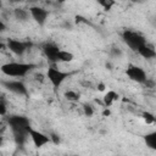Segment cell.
I'll return each instance as SVG.
<instances>
[{
    "mask_svg": "<svg viewBox=\"0 0 156 156\" xmlns=\"http://www.w3.org/2000/svg\"><path fill=\"white\" fill-rule=\"evenodd\" d=\"M7 124L13 132H28L30 128L29 119L22 115H10L7 117Z\"/></svg>",
    "mask_w": 156,
    "mask_h": 156,
    "instance_id": "277c9868",
    "label": "cell"
},
{
    "mask_svg": "<svg viewBox=\"0 0 156 156\" xmlns=\"http://www.w3.org/2000/svg\"><path fill=\"white\" fill-rule=\"evenodd\" d=\"M6 46L13 55L23 56L26 54V51L32 46V44L28 41H22V40H17V39H9L6 43Z\"/></svg>",
    "mask_w": 156,
    "mask_h": 156,
    "instance_id": "ba28073f",
    "label": "cell"
},
{
    "mask_svg": "<svg viewBox=\"0 0 156 156\" xmlns=\"http://www.w3.org/2000/svg\"><path fill=\"white\" fill-rule=\"evenodd\" d=\"M99 2V5H101L105 10H111V7L116 4L115 1H112V0H100V1H98Z\"/></svg>",
    "mask_w": 156,
    "mask_h": 156,
    "instance_id": "ac0fdd59",
    "label": "cell"
},
{
    "mask_svg": "<svg viewBox=\"0 0 156 156\" xmlns=\"http://www.w3.org/2000/svg\"><path fill=\"white\" fill-rule=\"evenodd\" d=\"M13 16L16 20L21 21V22H26L30 18V13H29V10L27 9H22V7H17L13 10Z\"/></svg>",
    "mask_w": 156,
    "mask_h": 156,
    "instance_id": "4fadbf2b",
    "label": "cell"
},
{
    "mask_svg": "<svg viewBox=\"0 0 156 156\" xmlns=\"http://www.w3.org/2000/svg\"><path fill=\"white\" fill-rule=\"evenodd\" d=\"M136 52H138L143 58H146V60H151V58L156 57V50H155L152 46H150L149 44L143 45L140 49H138Z\"/></svg>",
    "mask_w": 156,
    "mask_h": 156,
    "instance_id": "8fae6325",
    "label": "cell"
},
{
    "mask_svg": "<svg viewBox=\"0 0 156 156\" xmlns=\"http://www.w3.org/2000/svg\"><path fill=\"white\" fill-rule=\"evenodd\" d=\"M1 85L9 90L10 93L12 94H16V95H21V96H24L28 94V89L26 87V84L20 80V79H7V80H2L1 82Z\"/></svg>",
    "mask_w": 156,
    "mask_h": 156,
    "instance_id": "8992f818",
    "label": "cell"
},
{
    "mask_svg": "<svg viewBox=\"0 0 156 156\" xmlns=\"http://www.w3.org/2000/svg\"><path fill=\"white\" fill-rule=\"evenodd\" d=\"M143 139H144L145 145H146L149 149L156 151V129H154V130L146 133V134L143 136Z\"/></svg>",
    "mask_w": 156,
    "mask_h": 156,
    "instance_id": "7c38bea8",
    "label": "cell"
},
{
    "mask_svg": "<svg viewBox=\"0 0 156 156\" xmlns=\"http://www.w3.org/2000/svg\"><path fill=\"white\" fill-rule=\"evenodd\" d=\"M83 112H84L85 116L91 117V116L94 115V108H93L91 105H84V106H83Z\"/></svg>",
    "mask_w": 156,
    "mask_h": 156,
    "instance_id": "d6986e66",
    "label": "cell"
},
{
    "mask_svg": "<svg viewBox=\"0 0 156 156\" xmlns=\"http://www.w3.org/2000/svg\"><path fill=\"white\" fill-rule=\"evenodd\" d=\"M72 73L71 72H65V71H61L58 68H56L55 66H50L48 69H46V78L49 79V82L51 83V85L54 88H58L62 85V83L71 76Z\"/></svg>",
    "mask_w": 156,
    "mask_h": 156,
    "instance_id": "3957f363",
    "label": "cell"
},
{
    "mask_svg": "<svg viewBox=\"0 0 156 156\" xmlns=\"http://www.w3.org/2000/svg\"><path fill=\"white\" fill-rule=\"evenodd\" d=\"M110 113H111V112H110V110H108L107 107L102 111V116H105V117H106V116H110Z\"/></svg>",
    "mask_w": 156,
    "mask_h": 156,
    "instance_id": "d4e9b609",
    "label": "cell"
},
{
    "mask_svg": "<svg viewBox=\"0 0 156 156\" xmlns=\"http://www.w3.org/2000/svg\"><path fill=\"white\" fill-rule=\"evenodd\" d=\"M118 98H119V95H118L115 90H108L107 93H105V95H104V98H102L104 105H105L106 107H110L116 100H118Z\"/></svg>",
    "mask_w": 156,
    "mask_h": 156,
    "instance_id": "5bb4252c",
    "label": "cell"
},
{
    "mask_svg": "<svg viewBox=\"0 0 156 156\" xmlns=\"http://www.w3.org/2000/svg\"><path fill=\"white\" fill-rule=\"evenodd\" d=\"M6 29V26L4 23V21H0V32H4Z\"/></svg>",
    "mask_w": 156,
    "mask_h": 156,
    "instance_id": "cb8c5ba5",
    "label": "cell"
},
{
    "mask_svg": "<svg viewBox=\"0 0 156 156\" xmlns=\"http://www.w3.org/2000/svg\"><path fill=\"white\" fill-rule=\"evenodd\" d=\"M105 88H106V85H105L104 83H99V84H98V90H99V91H104Z\"/></svg>",
    "mask_w": 156,
    "mask_h": 156,
    "instance_id": "603a6c76",
    "label": "cell"
},
{
    "mask_svg": "<svg viewBox=\"0 0 156 156\" xmlns=\"http://www.w3.org/2000/svg\"><path fill=\"white\" fill-rule=\"evenodd\" d=\"M143 119L145 121V123H147V124H152V123H155V121H156V117L151 113V112H147V111H145V112H143Z\"/></svg>",
    "mask_w": 156,
    "mask_h": 156,
    "instance_id": "e0dca14e",
    "label": "cell"
},
{
    "mask_svg": "<svg viewBox=\"0 0 156 156\" xmlns=\"http://www.w3.org/2000/svg\"><path fill=\"white\" fill-rule=\"evenodd\" d=\"M41 50H43V54L45 55V57L50 61V62H58V54L61 51V49L54 44V43H45L43 46H41Z\"/></svg>",
    "mask_w": 156,
    "mask_h": 156,
    "instance_id": "30bf717a",
    "label": "cell"
},
{
    "mask_svg": "<svg viewBox=\"0 0 156 156\" xmlns=\"http://www.w3.org/2000/svg\"><path fill=\"white\" fill-rule=\"evenodd\" d=\"M28 135H29V139L32 140L33 145L35 147H38V149L51 143V139H50L49 134H45V133H43L40 130H37V129H34L32 127L28 129Z\"/></svg>",
    "mask_w": 156,
    "mask_h": 156,
    "instance_id": "52a82bcc",
    "label": "cell"
},
{
    "mask_svg": "<svg viewBox=\"0 0 156 156\" xmlns=\"http://www.w3.org/2000/svg\"><path fill=\"white\" fill-rule=\"evenodd\" d=\"M122 39L127 44L128 48H130L132 50H135V51H138V49H140L143 45L147 44L144 35H141L138 32L129 30V29H124L122 32Z\"/></svg>",
    "mask_w": 156,
    "mask_h": 156,
    "instance_id": "7a4b0ae2",
    "label": "cell"
},
{
    "mask_svg": "<svg viewBox=\"0 0 156 156\" xmlns=\"http://www.w3.org/2000/svg\"><path fill=\"white\" fill-rule=\"evenodd\" d=\"M30 18H33L39 26H44L48 17H49V11L41 6H30L29 9Z\"/></svg>",
    "mask_w": 156,
    "mask_h": 156,
    "instance_id": "9c48e42d",
    "label": "cell"
},
{
    "mask_svg": "<svg viewBox=\"0 0 156 156\" xmlns=\"http://www.w3.org/2000/svg\"><path fill=\"white\" fill-rule=\"evenodd\" d=\"M35 67H37L35 63L12 61V62H7V63L1 65V68L0 69H1L2 74L7 76V77L22 78V77H26L29 72H32Z\"/></svg>",
    "mask_w": 156,
    "mask_h": 156,
    "instance_id": "6da1fadb",
    "label": "cell"
},
{
    "mask_svg": "<svg viewBox=\"0 0 156 156\" xmlns=\"http://www.w3.org/2000/svg\"><path fill=\"white\" fill-rule=\"evenodd\" d=\"M6 112H7L6 102H5V100H4V99H1V101H0V115H1V116H5V115H6Z\"/></svg>",
    "mask_w": 156,
    "mask_h": 156,
    "instance_id": "ffe728a7",
    "label": "cell"
},
{
    "mask_svg": "<svg viewBox=\"0 0 156 156\" xmlns=\"http://www.w3.org/2000/svg\"><path fill=\"white\" fill-rule=\"evenodd\" d=\"M49 136H50V139H51V143H54V144H60V136L57 135V134H55V133H50L49 134Z\"/></svg>",
    "mask_w": 156,
    "mask_h": 156,
    "instance_id": "7402d4cb",
    "label": "cell"
},
{
    "mask_svg": "<svg viewBox=\"0 0 156 156\" xmlns=\"http://www.w3.org/2000/svg\"><path fill=\"white\" fill-rule=\"evenodd\" d=\"M74 60V55L71 51L67 50H62L58 54V62H72Z\"/></svg>",
    "mask_w": 156,
    "mask_h": 156,
    "instance_id": "9a60e30c",
    "label": "cell"
},
{
    "mask_svg": "<svg viewBox=\"0 0 156 156\" xmlns=\"http://www.w3.org/2000/svg\"><path fill=\"white\" fill-rule=\"evenodd\" d=\"M126 74L130 80H133L138 84H145L149 79L145 69L136 65H129L126 69Z\"/></svg>",
    "mask_w": 156,
    "mask_h": 156,
    "instance_id": "5b68a950",
    "label": "cell"
},
{
    "mask_svg": "<svg viewBox=\"0 0 156 156\" xmlns=\"http://www.w3.org/2000/svg\"><path fill=\"white\" fill-rule=\"evenodd\" d=\"M111 55L115 56V57H119V56H122V50L119 48H112L111 49Z\"/></svg>",
    "mask_w": 156,
    "mask_h": 156,
    "instance_id": "44dd1931",
    "label": "cell"
},
{
    "mask_svg": "<svg viewBox=\"0 0 156 156\" xmlns=\"http://www.w3.org/2000/svg\"><path fill=\"white\" fill-rule=\"evenodd\" d=\"M79 93L74 91V90H67L65 93V98L68 100V101H78L79 100Z\"/></svg>",
    "mask_w": 156,
    "mask_h": 156,
    "instance_id": "2e32d148",
    "label": "cell"
}]
</instances>
